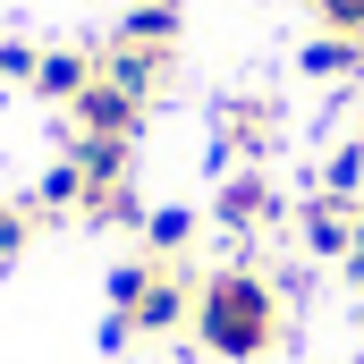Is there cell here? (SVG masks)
Here are the masks:
<instances>
[{"label":"cell","mask_w":364,"mask_h":364,"mask_svg":"<svg viewBox=\"0 0 364 364\" xmlns=\"http://www.w3.org/2000/svg\"><path fill=\"white\" fill-rule=\"evenodd\" d=\"M322 195H348V203L364 195V136H348V144L322 161Z\"/></svg>","instance_id":"10"},{"label":"cell","mask_w":364,"mask_h":364,"mask_svg":"<svg viewBox=\"0 0 364 364\" xmlns=\"http://www.w3.org/2000/svg\"><path fill=\"white\" fill-rule=\"evenodd\" d=\"M26 246H34V203H26V195H0V272H9Z\"/></svg>","instance_id":"11"},{"label":"cell","mask_w":364,"mask_h":364,"mask_svg":"<svg viewBox=\"0 0 364 364\" xmlns=\"http://www.w3.org/2000/svg\"><path fill=\"white\" fill-rule=\"evenodd\" d=\"M195 348L220 364H263L288 339V288L255 263H220V272L195 279Z\"/></svg>","instance_id":"1"},{"label":"cell","mask_w":364,"mask_h":364,"mask_svg":"<svg viewBox=\"0 0 364 364\" xmlns=\"http://www.w3.org/2000/svg\"><path fill=\"white\" fill-rule=\"evenodd\" d=\"M356 136H364V127H356Z\"/></svg>","instance_id":"13"},{"label":"cell","mask_w":364,"mask_h":364,"mask_svg":"<svg viewBox=\"0 0 364 364\" xmlns=\"http://www.w3.org/2000/svg\"><path fill=\"white\" fill-rule=\"evenodd\" d=\"M212 220H220L237 246H255L263 229H279V220H288V203H279V186L263 178V170H229V178H220V195H212Z\"/></svg>","instance_id":"2"},{"label":"cell","mask_w":364,"mask_h":364,"mask_svg":"<svg viewBox=\"0 0 364 364\" xmlns=\"http://www.w3.org/2000/svg\"><path fill=\"white\" fill-rule=\"evenodd\" d=\"M186 237H195V212H144V255H161V263H186Z\"/></svg>","instance_id":"9"},{"label":"cell","mask_w":364,"mask_h":364,"mask_svg":"<svg viewBox=\"0 0 364 364\" xmlns=\"http://www.w3.org/2000/svg\"><path fill=\"white\" fill-rule=\"evenodd\" d=\"M93 77H102V51H77V43H68V51H43V60H34V93H43V102H60V110H68V102H77Z\"/></svg>","instance_id":"6"},{"label":"cell","mask_w":364,"mask_h":364,"mask_svg":"<svg viewBox=\"0 0 364 364\" xmlns=\"http://www.w3.org/2000/svg\"><path fill=\"white\" fill-rule=\"evenodd\" d=\"M212 136H220V153H237L246 170H263V161H272V144H279V102H263V93H237V102H220Z\"/></svg>","instance_id":"4"},{"label":"cell","mask_w":364,"mask_h":364,"mask_svg":"<svg viewBox=\"0 0 364 364\" xmlns=\"http://www.w3.org/2000/svg\"><path fill=\"white\" fill-rule=\"evenodd\" d=\"M314 17H322V34H348V43H364V0H314Z\"/></svg>","instance_id":"12"},{"label":"cell","mask_w":364,"mask_h":364,"mask_svg":"<svg viewBox=\"0 0 364 364\" xmlns=\"http://www.w3.org/2000/svg\"><path fill=\"white\" fill-rule=\"evenodd\" d=\"M136 127H144V102H136V93H119L110 77H93V85L68 102V136H93V144H136Z\"/></svg>","instance_id":"3"},{"label":"cell","mask_w":364,"mask_h":364,"mask_svg":"<svg viewBox=\"0 0 364 364\" xmlns=\"http://www.w3.org/2000/svg\"><path fill=\"white\" fill-rule=\"evenodd\" d=\"M305 77H322V85H356L364 77V43H348V34H322V43H305V60H296Z\"/></svg>","instance_id":"8"},{"label":"cell","mask_w":364,"mask_h":364,"mask_svg":"<svg viewBox=\"0 0 364 364\" xmlns=\"http://www.w3.org/2000/svg\"><path fill=\"white\" fill-rule=\"evenodd\" d=\"M110 43H136V51H178V0H136L119 17Z\"/></svg>","instance_id":"7"},{"label":"cell","mask_w":364,"mask_h":364,"mask_svg":"<svg viewBox=\"0 0 364 364\" xmlns=\"http://www.w3.org/2000/svg\"><path fill=\"white\" fill-rule=\"evenodd\" d=\"M296 237H305V255H322V263H348V255H356V203L314 186V195L296 203Z\"/></svg>","instance_id":"5"}]
</instances>
